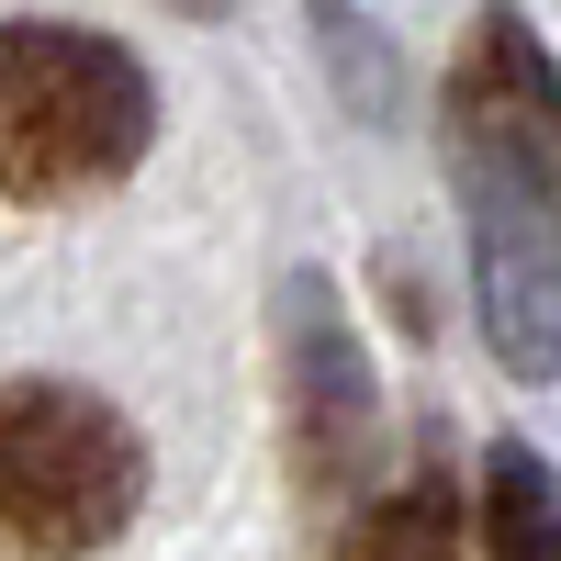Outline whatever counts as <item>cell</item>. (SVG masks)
Here are the masks:
<instances>
[{
	"mask_svg": "<svg viewBox=\"0 0 561 561\" xmlns=\"http://www.w3.org/2000/svg\"><path fill=\"white\" fill-rule=\"evenodd\" d=\"M449 169H460V225H472L494 359L517 382H561V68L517 0H494L460 34Z\"/></svg>",
	"mask_w": 561,
	"mask_h": 561,
	"instance_id": "cell-1",
	"label": "cell"
},
{
	"mask_svg": "<svg viewBox=\"0 0 561 561\" xmlns=\"http://www.w3.org/2000/svg\"><path fill=\"white\" fill-rule=\"evenodd\" d=\"M158 90L135 45L79 23H0V192L12 203H79L147 158Z\"/></svg>",
	"mask_w": 561,
	"mask_h": 561,
	"instance_id": "cell-2",
	"label": "cell"
},
{
	"mask_svg": "<svg viewBox=\"0 0 561 561\" xmlns=\"http://www.w3.org/2000/svg\"><path fill=\"white\" fill-rule=\"evenodd\" d=\"M147 505V438L79 382H0V550L79 561Z\"/></svg>",
	"mask_w": 561,
	"mask_h": 561,
	"instance_id": "cell-3",
	"label": "cell"
},
{
	"mask_svg": "<svg viewBox=\"0 0 561 561\" xmlns=\"http://www.w3.org/2000/svg\"><path fill=\"white\" fill-rule=\"evenodd\" d=\"M280 359H293V472H304V494H348L359 460H370V359H359L348 314L314 270H293V293H280Z\"/></svg>",
	"mask_w": 561,
	"mask_h": 561,
	"instance_id": "cell-4",
	"label": "cell"
},
{
	"mask_svg": "<svg viewBox=\"0 0 561 561\" xmlns=\"http://www.w3.org/2000/svg\"><path fill=\"white\" fill-rule=\"evenodd\" d=\"M460 550H472V539H460V483H449V460H415V472H393V483L337 528L325 561H460Z\"/></svg>",
	"mask_w": 561,
	"mask_h": 561,
	"instance_id": "cell-5",
	"label": "cell"
},
{
	"mask_svg": "<svg viewBox=\"0 0 561 561\" xmlns=\"http://www.w3.org/2000/svg\"><path fill=\"white\" fill-rule=\"evenodd\" d=\"M483 561H561V472L528 438L483 449Z\"/></svg>",
	"mask_w": 561,
	"mask_h": 561,
	"instance_id": "cell-6",
	"label": "cell"
}]
</instances>
